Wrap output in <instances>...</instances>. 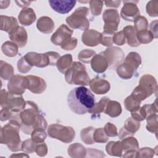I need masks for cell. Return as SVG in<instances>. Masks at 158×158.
Masks as SVG:
<instances>
[{"mask_svg": "<svg viewBox=\"0 0 158 158\" xmlns=\"http://www.w3.org/2000/svg\"><path fill=\"white\" fill-rule=\"evenodd\" d=\"M31 67L32 66L28 64L24 57H22L17 62V69L20 73H27L31 69Z\"/></svg>", "mask_w": 158, "mask_h": 158, "instance_id": "c3c4849f", "label": "cell"}, {"mask_svg": "<svg viewBox=\"0 0 158 158\" xmlns=\"http://www.w3.org/2000/svg\"><path fill=\"white\" fill-rule=\"evenodd\" d=\"M88 14L89 9L88 7H78L66 18V23L73 29H80L85 31L88 30L89 21L86 17Z\"/></svg>", "mask_w": 158, "mask_h": 158, "instance_id": "52a82bcc", "label": "cell"}, {"mask_svg": "<svg viewBox=\"0 0 158 158\" xmlns=\"http://www.w3.org/2000/svg\"><path fill=\"white\" fill-rule=\"evenodd\" d=\"M140 127V122L135 120L131 117L128 118L125 122L123 126V128L128 132L131 136H133L135 133L138 131Z\"/></svg>", "mask_w": 158, "mask_h": 158, "instance_id": "d590c367", "label": "cell"}, {"mask_svg": "<svg viewBox=\"0 0 158 158\" xmlns=\"http://www.w3.org/2000/svg\"><path fill=\"white\" fill-rule=\"evenodd\" d=\"M121 140V144L123 152L128 151H138L139 149V143L138 140L133 136H127Z\"/></svg>", "mask_w": 158, "mask_h": 158, "instance_id": "f1b7e54d", "label": "cell"}, {"mask_svg": "<svg viewBox=\"0 0 158 158\" xmlns=\"http://www.w3.org/2000/svg\"><path fill=\"white\" fill-rule=\"evenodd\" d=\"M73 32V30L66 25L62 24L52 35L51 41L55 45L60 46L72 37Z\"/></svg>", "mask_w": 158, "mask_h": 158, "instance_id": "7c38bea8", "label": "cell"}, {"mask_svg": "<svg viewBox=\"0 0 158 158\" xmlns=\"http://www.w3.org/2000/svg\"><path fill=\"white\" fill-rule=\"evenodd\" d=\"M89 87L91 90L97 94H104L107 93L110 88L109 82L99 77H96L89 81Z\"/></svg>", "mask_w": 158, "mask_h": 158, "instance_id": "e0dca14e", "label": "cell"}, {"mask_svg": "<svg viewBox=\"0 0 158 158\" xmlns=\"http://www.w3.org/2000/svg\"><path fill=\"white\" fill-rule=\"evenodd\" d=\"M122 32L127 40V44L130 46L138 47L140 45L136 37V31L133 26L128 25L125 27L122 30Z\"/></svg>", "mask_w": 158, "mask_h": 158, "instance_id": "7402d4cb", "label": "cell"}, {"mask_svg": "<svg viewBox=\"0 0 158 158\" xmlns=\"http://www.w3.org/2000/svg\"><path fill=\"white\" fill-rule=\"evenodd\" d=\"M67 153L70 157L73 158H83L86 156V149L80 143H75L69 146Z\"/></svg>", "mask_w": 158, "mask_h": 158, "instance_id": "d4e9b609", "label": "cell"}, {"mask_svg": "<svg viewBox=\"0 0 158 158\" xmlns=\"http://www.w3.org/2000/svg\"><path fill=\"white\" fill-rule=\"evenodd\" d=\"M19 46L14 42L7 41L4 42L1 46V50L2 52L7 57H13L17 55Z\"/></svg>", "mask_w": 158, "mask_h": 158, "instance_id": "1f68e13d", "label": "cell"}, {"mask_svg": "<svg viewBox=\"0 0 158 158\" xmlns=\"http://www.w3.org/2000/svg\"><path fill=\"white\" fill-rule=\"evenodd\" d=\"M78 40L76 38L71 37L60 45L62 49L65 51H71L74 49L77 45Z\"/></svg>", "mask_w": 158, "mask_h": 158, "instance_id": "f907efd6", "label": "cell"}, {"mask_svg": "<svg viewBox=\"0 0 158 158\" xmlns=\"http://www.w3.org/2000/svg\"><path fill=\"white\" fill-rule=\"evenodd\" d=\"M15 2L17 4V5H18V6H19V7H22L23 9V8H26L27 6H28L30 4V3L31 2H30V1H15Z\"/></svg>", "mask_w": 158, "mask_h": 158, "instance_id": "6125c7cd", "label": "cell"}, {"mask_svg": "<svg viewBox=\"0 0 158 158\" xmlns=\"http://www.w3.org/2000/svg\"><path fill=\"white\" fill-rule=\"evenodd\" d=\"M148 25V21L144 16L139 15L134 20V28L136 31L147 30Z\"/></svg>", "mask_w": 158, "mask_h": 158, "instance_id": "ee69618b", "label": "cell"}, {"mask_svg": "<svg viewBox=\"0 0 158 158\" xmlns=\"http://www.w3.org/2000/svg\"><path fill=\"white\" fill-rule=\"evenodd\" d=\"M101 54L107 60L108 65L110 69H115L124 60V52L121 48L116 46H110Z\"/></svg>", "mask_w": 158, "mask_h": 158, "instance_id": "9c48e42d", "label": "cell"}, {"mask_svg": "<svg viewBox=\"0 0 158 158\" xmlns=\"http://www.w3.org/2000/svg\"><path fill=\"white\" fill-rule=\"evenodd\" d=\"M96 54V52L92 49H85L81 50L78 55V59L83 63H89L92 58Z\"/></svg>", "mask_w": 158, "mask_h": 158, "instance_id": "7bdbcfd3", "label": "cell"}, {"mask_svg": "<svg viewBox=\"0 0 158 158\" xmlns=\"http://www.w3.org/2000/svg\"><path fill=\"white\" fill-rule=\"evenodd\" d=\"M65 79L70 85L88 86L90 78L85 66L80 62H73L65 73Z\"/></svg>", "mask_w": 158, "mask_h": 158, "instance_id": "3957f363", "label": "cell"}, {"mask_svg": "<svg viewBox=\"0 0 158 158\" xmlns=\"http://www.w3.org/2000/svg\"><path fill=\"white\" fill-rule=\"evenodd\" d=\"M120 104L116 101L110 100L106 105L104 113L111 117H117L122 113Z\"/></svg>", "mask_w": 158, "mask_h": 158, "instance_id": "f546056e", "label": "cell"}, {"mask_svg": "<svg viewBox=\"0 0 158 158\" xmlns=\"http://www.w3.org/2000/svg\"><path fill=\"white\" fill-rule=\"evenodd\" d=\"M141 102L137 101L131 95L127 97L124 100V106L125 109L131 112H135L139 109Z\"/></svg>", "mask_w": 158, "mask_h": 158, "instance_id": "60d3db41", "label": "cell"}, {"mask_svg": "<svg viewBox=\"0 0 158 158\" xmlns=\"http://www.w3.org/2000/svg\"><path fill=\"white\" fill-rule=\"evenodd\" d=\"M1 30L7 33H10L18 25L17 19L14 17L1 15Z\"/></svg>", "mask_w": 158, "mask_h": 158, "instance_id": "484cf974", "label": "cell"}, {"mask_svg": "<svg viewBox=\"0 0 158 158\" xmlns=\"http://www.w3.org/2000/svg\"><path fill=\"white\" fill-rule=\"evenodd\" d=\"M109 101L110 99L108 97L105 96L102 98L98 102L94 104L93 107L89 110L88 112L91 114H98L104 112L106 105Z\"/></svg>", "mask_w": 158, "mask_h": 158, "instance_id": "8d00e7d4", "label": "cell"}, {"mask_svg": "<svg viewBox=\"0 0 158 158\" xmlns=\"http://www.w3.org/2000/svg\"><path fill=\"white\" fill-rule=\"evenodd\" d=\"M27 80V89L35 94H41L46 89V83L45 80L36 75L25 76Z\"/></svg>", "mask_w": 158, "mask_h": 158, "instance_id": "4fadbf2b", "label": "cell"}, {"mask_svg": "<svg viewBox=\"0 0 158 158\" xmlns=\"http://www.w3.org/2000/svg\"><path fill=\"white\" fill-rule=\"evenodd\" d=\"M35 152L40 157L45 156L48 153V146L44 142L36 144L35 148Z\"/></svg>", "mask_w": 158, "mask_h": 158, "instance_id": "9f6ffc18", "label": "cell"}, {"mask_svg": "<svg viewBox=\"0 0 158 158\" xmlns=\"http://www.w3.org/2000/svg\"><path fill=\"white\" fill-rule=\"evenodd\" d=\"M136 37L139 44H148L154 38L152 33L148 30H143L136 31Z\"/></svg>", "mask_w": 158, "mask_h": 158, "instance_id": "74e56055", "label": "cell"}, {"mask_svg": "<svg viewBox=\"0 0 158 158\" xmlns=\"http://www.w3.org/2000/svg\"><path fill=\"white\" fill-rule=\"evenodd\" d=\"M124 4L120 10V16L125 20L134 22L135 19L140 15L139 8L136 4L138 1H123Z\"/></svg>", "mask_w": 158, "mask_h": 158, "instance_id": "8fae6325", "label": "cell"}, {"mask_svg": "<svg viewBox=\"0 0 158 158\" xmlns=\"http://www.w3.org/2000/svg\"><path fill=\"white\" fill-rule=\"evenodd\" d=\"M9 38L19 48H23L27 43V32L23 27L17 26L9 33Z\"/></svg>", "mask_w": 158, "mask_h": 158, "instance_id": "9a60e30c", "label": "cell"}, {"mask_svg": "<svg viewBox=\"0 0 158 158\" xmlns=\"http://www.w3.org/2000/svg\"><path fill=\"white\" fill-rule=\"evenodd\" d=\"M116 71L118 77L124 80L130 79L136 72L130 64L124 61L117 67Z\"/></svg>", "mask_w": 158, "mask_h": 158, "instance_id": "cb8c5ba5", "label": "cell"}, {"mask_svg": "<svg viewBox=\"0 0 158 158\" xmlns=\"http://www.w3.org/2000/svg\"><path fill=\"white\" fill-rule=\"evenodd\" d=\"M10 157H29V156L28 154H24V153H20V154H12L10 156Z\"/></svg>", "mask_w": 158, "mask_h": 158, "instance_id": "e7e4bbea", "label": "cell"}, {"mask_svg": "<svg viewBox=\"0 0 158 158\" xmlns=\"http://www.w3.org/2000/svg\"><path fill=\"white\" fill-rule=\"evenodd\" d=\"M149 97L157 89V83L154 77L150 74L143 75L139 79L138 85Z\"/></svg>", "mask_w": 158, "mask_h": 158, "instance_id": "5bb4252c", "label": "cell"}, {"mask_svg": "<svg viewBox=\"0 0 158 158\" xmlns=\"http://www.w3.org/2000/svg\"><path fill=\"white\" fill-rule=\"evenodd\" d=\"M81 41L86 46H96L101 43V33L93 29L86 30L82 34Z\"/></svg>", "mask_w": 158, "mask_h": 158, "instance_id": "ac0fdd59", "label": "cell"}, {"mask_svg": "<svg viewBox=\"0 0 158 158\" xmlns=\"http://www.w3.org/2000/svg\"><path fill=\"white\" fill-rule=\"evenodd\" d=\"M114 35L107 33L105 32L101 33V43L102 45L107 47H110L113 44L112 36Z\"/></svg>", "mask_w": 158, "mask_h": 158, "instance_id": "11a10c76", "label": "cell"}, {"mask_svg": "<svg viewBox=\"0 0 158 158\" xmlns=\"http://www.w3.org/2000/svg\"><path fill=\"white\" fill-rule=\"evenodd\" d=\"M23 57L32 67L35 66L42 68L48 65H56L57 61L60 56L57 52L48 51L45 53L29 52Z\"/></svg>", "mask_w": 158, "mask_h": 158, "instance_id": "5b68a950", "label": "cell"}, {"mask_svg": "<svg viewBox=\"0 0 158 158\" xmlns=\"http://www.w3.org/2000/svg\"><path fill=\"white\" fill-rule=\"evenodd\" d=\"M36 144L31 139L23 141L22 143V151L27 154L33 153L35 151Z\"/></svg>", "mask_w": 158, "mask_h": 158, "instance_id": "7dc6e473", "label": "cell"}, {"mask_svg": "<svg viewBox=\"0 0 158 158\" xmlns=\"http://www.w3.org/2000/svg\"><path fill=\"white\" fill-rule=\"evenodd\" d=\"M95 128L93 127H88L81 130L80 138L82 141L86 144H93L95 142L93 139V133Z\"/></svg>", "mask_w": 158, "mask_h": 158, "instance_id": "e575fe53", "label": "cell"}, {"mask_svg": "<svg viewBox=\"0 0 158 158\" xmlns=\"http://www.w3.org/2000/svg\"><path fill=\"white\" fill-rule=\"evenodd\" d=\"M46 137L47 133L43 128H35L31 133V138L36 144L44 142Z\"/></svg>", "mask_w": 158, "mask_h": 158, "instance_id": "ab89813d", "label": "cell"}, {"mask_svg": "<svg viewBox=\"0 0 158 158\" xmlns=\"http://www.w3.org/2000/svg\"><path fill=\"white\" fill-rule=\"evenodd\" d=\"M137 151H128L123 152L124 154L122 155L123 157H136Z\"/></svg>", "mask_w": 158, "mask_h": 158, "instance_id": "94428289", "label": "cell"}, {"mask_svg": "<svg viewBox=\"0 0 158 158\" xmlns=\"http://www.w3.org/2000/svg\"><path fill=\"white\" fill-rule=\"evenodd\" d=\"M10 3V1H1V9H6L7 8L9 4Z\"/></svg>", "mask_w": 158, "mask_h": 158, "instance_id": "be15d7a7", "label": "cell"}, {"mask_svg": "<svg viewBox=\"0 0 158 158\" xmlns=\"http://www.w3.org/2000/svg\"><path fill=\"white\" fill-rule=\"evenodd\" d=\"M20 123L16 120H9V122L1 128L0 142L6 144L12 152L22 150V141L19 135Z\"/></svg>", "mask_w": 158, "mask_h": 158, "instance_id": "7a4b0ae2", "label": "cell"}, {"mask_svg": "<svg viewBox=\"0 0 158 158\" xmlns=\"http://www.w3.org/2000/svg\"><path fill=\"white\" fill-rule=\"evenodd\" d=\"M90 63L93 70L98 73H104L109 67L107 60L101 53L96 54L92 58Z\"/></svg>", "mask_w": 158, "mask_h": 158, "instance_id": "ffe728a7", "label": "cell"}, {"mask_svg": "<svg viewBox=\"0 0 158 158\" xmlns=\"http://www.w3.org/2000/svg\"><path fill=\"white\" fill-rule=\"evenodd\" d=\"M93 137L95 143H105L109 140V136L106 135L104 128H95Z\"/></svg>", "mask_w": 158, "mask_h": 158, "instance_id": "b9f144b4", "label": "cell"}, {"mask_svg": "<svg viewBox=\"0 0 158 158\" xmlns=\"http://www.w3.org/2000/svg\"><path fill=\"white\" fill-rule=\"evenodd\" d=\"M48 135L65 143H71L75 138V131L72 127L58 123L51 124L47 128Z\"/></svg>", "mask_w": 158, "mask_h": 158, "instance_id": "ba28073f", "label": "cell"}, {"mask_svg": "<svg viewBox=\"0 0 158 158\" xmlns=\"http://www.w3.org/2000/svg\"><path fill=\"white\" fill-rule=\"evenodd\" d=\"M155 153L154 149L151 148L144 147L138 149L136 157H152Z\"/></svg>", "mask_w": 158, "mask_h": 158, "instance_id": "681fc988", "label": "cell"}, {"mask_svg": "<svg viewBox=\"0 0 158 158\" xmlns=\"http://www.w3.org/2000/svg\"><path fill=\"white\" fill-rule=\"evenodd\" d=\"M51 8L57 13H69L75 6V0H50L48 1Z\"/></svg>", "mask_w": 158, "mask_h": 158, "instance_id": "2e32d148", "label": "cell"}, {"mask_svg": "<svg viewBox=\"0 0 158 158\" xmlns=\"http://www.w3.org/2000/svg\"><path fill=\"white\" fill-rule=\"evenodd\" d=\"M106 151L108 154L112 156L122 157L123 149L121 141H109L106 146Z\"/></svg>", "mask_w": 158, "mask_h": 158, "instance_id": "4dcf8cb0", "label": "cell"}, {"mask_svg": "<svg viewBox=\"0 0 158 158\" xmlns=\"http://www.w3.org/2000/svg\"><path fill=\"white\" fill-rule=\"evenodd\" d=\"M18 19L21 25L29 26L36 20V16L32 8L26 7L21 10L18 15Z\"/></svg>", "mask_w": 158, "mask_h": 158, "instance_id": "d6986e66", "label": "cell"}, {"mask_svg": "<svg viewBox=\"0 0 158 158\" xmlns=\"http://www.w3.org/2000/svg\"><path fill=\"white\" fill-rule=\"evenodd\" d=\"M104 3L107 7H118L121 1H106Z\"/></svg>", "mask_w": 158, "mask_h": 158, "instance_id": "91938a15", "label": "cell"}, {"mask_svg": "<svg viewBox=\"0 0 158 158\" xmlns=\"http://www.w3.org/2000/svg\"><path fill=\"white\" fill-rule=\"evenodd\" d=\"M106 135L109 137H115L118 136V131L116 126L110 122H107L104 128Z\"/></svg>", "mask_w": 158, "mask_h": 158, "instance_id": "816d5d0a", "label": "cell"}, {"mask_svg": "<svg viewBox=\"0 0 158 158\" xmlns=\"http://www.w3.org/2000/svg\"><path fill=\"white\" fill-rule=\"evenodd\" d=\"M157 23L158 21L157 20L152 21L149 26L150 28V31L152 33V34L154 35V38H157Z\"/></svg>", "mask_w": 158, "mask_h": 158, "instance_id": "680465c9", "label": "cell"}, {"mask_svg": "<svg viewBox=\"0 0 158 158\" xmlns=\"http://www.w3.org/2000/svg\"><path fill=\"white\" fill-rule=\"evenodd\" d=\"M0 104L2 108H9L14 112H20L25 106L22 95L14 94L4 89L1 90Z\"/></svg>", "mask_w": 158, "mask_h": 158, "instance_id": "8992f818", "label": "cell"}, {"mask_svg": "<svg viewBox=\"0 0 158 158\" xmlns=\"http://www.w3.org/2000/svg\"><path fill=\"white\" fill-rule=\"evenodd\" d=\"M102 19L104 23H115L118 25L120 18V15L116 9H106L102 14Z\"/></svg>", "mask_w": 158, "mask_h": 158, "instance_id": "83f0119b", "label": "cell"}, {"mask_svg": "<svg viewBox=\"0 0 158 158\" xmlns=\"http://www.w3.org/2000/svg\"><path fill=\"white\" fill-rule=\"evenodd\" d=\"M67 104L72 112L78 115H83L93 107L95 98L87 88L83 86L76 87L69 93Z\"/></svg>", "mask_w": 158, "mask_h": 158, "instance_id": "6da1fadb", "label": "cell"}, {"mask_svg": "<svg viewBox=\"0 0 158 158\" xmlns=\"http://www.w3.org/2000/svg\"><path fill=\"white\" fill-rule=\"evenodd\" d=\"M13 112L11 111L9 108H2L0 111V120L2 122L10 120Z\"/></svg>", "mask_w": 158, "mask_h": 158, "instance_id": "6f0895ef", "label": "cell"}, {"mask_svg": "<svg viewBox=\"0 0 158 158\" xmlns=\"http://www.w3.org/2000/svg\"><path fill=\"white\" fill-rule=\"evenodd\" d=\"M124 62L130 64L136 71L141 64V57L136 52H130L124 59Z\"/></svg>", "mask_w": 158, "mask_h": 158, "instance_id": "836d02e7", "label": "cell"}, {"mask_svg": "<svg viewBox=\"0 0 158 158\" xmlns=\"http://www.w3.org/2000/svg\"><path fill=\"white\" fill-rule=\"evenodd\" d=\"M72 56L70 54H66L59 57L56 65L59 72L62 74H65V72L72 65Z\"/></svg>", "mask_w": 158, "mask_h": 158, "instance_id": "4316f807", "label": "cell"}, {"mask_svg": "<svg viewBox=\"0 0 158 158\" xmlns=\"http://www.w3.org/2000/svg\"><path fill=\"white\" fill-rule=\"evenodd\" d=\"M157 118H158V115L157 114L151 115L147 117L146 121H147V124H146V130L152 133H155L157 134L158 131V122H157Z\"/></svg>", "mask_w": 158, "mask_h": 158, "instance_id": "f35d334b", "label": "cell"}, {"mask_svg": "<svg viewBox=\"0 0 158 158\" xmlns=\"http://www.w3.org/2000/svg\"><path fill=\"white\" fill-rule=\"evenodd\" d=\"M89 3L91 14L94 16L99 15L102 10L104 2L101 1H89Z\"/></svg>", "mask_w": 158, "mask_h": 158, "instance_id": "f6af8a7d", "label": "cell"}, {"mask_svg": "<svg viewBox=\"0 0 158 158\" xmlns=\"http://www.w3.org/2000/svg\"><path fill=\"white\" fill-rule=\"evenodd\" d=\"M39 113V108L35 102L31 101L25 102L23 109L20 112V129L24 133L31 134L33 130L36 115Z\"/></svg>", "mask_w": 158, "mask_h": 158, "instance_id": "277c9868", "label": "cell"}, {"mask_svg": "<svg viewBox=\"0 0 158 158\" xmlns=\"http://www.w3.org/2000/svg\"><path fill=\"white\" fill-rule=\"evenodd\" d=\"M36 27L41 33L48 34L53 31L55 25L54 21L51 17L43 16L37 20Z\"/></svg>", "mask_w": 158, "mask_h": 158, "instance_id": "44dd1931", "label": "cell"}, {"mask_svg": "<svg viewBox=\"0 0 158 158\" xmlns=\"http://www.w3.org/2000/svg\"><path fill=\"white\" fill-rule=\"evenodd\" d=\"M47 127H48V123H47L46 119L44 118V117L40 113L38 114H37L36 120H35V122L34 124L33 129L37 128H43V129L46 130Z\"/></svg>", "mask_w": 158, "mask_h": 158, "instance_id": "f5cc1de1", "label": "cell"}, {"mask_svg": "<svg viewBox=\"0 0 158 158\" xmlns=\"http://www.w3.org/2000/svg\"><path fill=\"white\" fill-rule=\"evenodd\" d=\"M112 41L113 43H115L118 46L123 45L125 43L126 38L122 31L115 33L112 36Z\"/></svg>", "mask_w": 158, "mask_h": 158, "instance_id": "db71d44e", "label": "cell"}, {"mask_svg": "<svg viewBox=\"0 0 158 158\" xmlns=\"http://www.w3.org/2000/svg\"><path fill=\"white\" fill-rule=\"evenodd\" d=\"M157 107L156 103L150 104H144L136 111L138 117L141 121H143L149 116L157 114Z\"/></svg>", "mask_w": 158, "mask_h": 158, "instance_id": "603a6c76", "label": "cell"}, {"mask_svg": "<svg viewBox=\"0 0 158 158\" xmlns=\"http://www.w3.org/2000/svg\"><path fill=\"white\" fill-rule=\"evenodd\" d=\"M27 88L26 77L20 75H14L7 83L8 91L17 95H22Z\"/></svg>", "mask_w": 158, "mask_h": 158, "instance_id": "30bf717a", "label": "cell"}, {"mask_svg": "<svg viewBox=\"0 0 158 158\" xmlns=\"http://www.w3.org/2000/svg\"><path fill=\"white\" fill-rule=\"evenodd\" d=\"M14 67L10 64L1 60L0 62L1 78L6 80H9L14 76Z\"/></svg>", "mask_w": 158, "mask_h": 158, "instance_id": "d6a6232c", "label": "cell"}, {"mask_svg": "<svg viewBox=\"0 0 158 158\" xmlns=\"http://www.w3.org/2000/svg\"><path fill=\"white\" fill-rule=\"evenodd\" d=\"M146 10L147 14L151 17L158 16V1L152 0L149 1L146 6Z\"/></svg>", "mask_w": 158, "mask_h": 158, "instance_id": "bcb514c9", "label": "cell"}]
</instances>
